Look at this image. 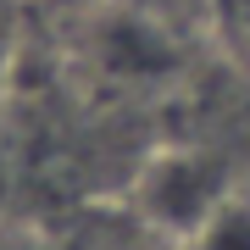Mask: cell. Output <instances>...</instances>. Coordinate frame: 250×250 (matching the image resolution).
I'll list each match as a JSON object with an SVG mask.
<instances>
[{"label":"cell","mask_w":250,"mask_h":250,"mask_svg":"<svg viewBox=\"0 0 250 250\" xmlns=\"http://www.w3.org/2000/svg\"><path fill=\"white\" fill-rule=\"evenodd\" d=\"M233 195H239L233 161L211 145H161L156 156H145L134 178V211L167 250L189 239L206 217H217Z\"/></svg>","instance_id":"1"},{"label":"cell","mask_w":250,"mask_h":250,"mask_svg":"<svg viewBox=\"0 0 250 250\" xmlns=\"http://www.w3.org/2000/svg\"><path fill=\"white\" fill-rule=\"evenodd\" d=\"M172 250H250V189H239L217 217H206V223L178 239Z\"/></svg>","instance_id":"2"},{"label":"cell","mask_w":250,"mask_h":250,"mask_svg":"<svg viewBox=\"0 0 250 250\" xmlns=\"http://www.w3.org/2000/svg\"><path fill=\"white\" fill-rule=\"evenodd\" d=\"M211 34L223 39V50L250 72V0H217L211 6Z\"/></svg>","instance_id":"3"},{"label":"cell","mask_w":250,"mask_h":250,"mask_svg":"<svg viewBox=\"0 0 250 250\" xmlns=\"http://www.w3.org/2000/svg\"><path fill=\"white\" fill-rule=\"evenodd\" d=\"M128 11H145V17L167 22V28H184V22H206L211 28V6L217 0H117Z\"/></svg>","instance_id":"4"},{"label":"cell","mask_w":250,"mask_h":250,"mask_svg":"<svg viewBox=\"0 0 250 250\" xmlns=\"http://www.w3.org/2000/svg\"><path fill=\"white\" fill-rule=\"evenodd\" d=\"M11 72H17V34H11V11L0 6V100L11 89Z\"/></svg>","instance_id":"5"},{"label":"cell","mask_w":250,"mask_h":250,"mask_svg":"<svg viewBox=\"0 0 250 250\" xmlns=\"http://www.w3.org/2000/svg\"><path fill=\"white\" fill-rule=\"evenodd\" d=\"M0 250H39V245H28V239H0Z\"/></svg>","instance_id":"6"}]
</instances>
